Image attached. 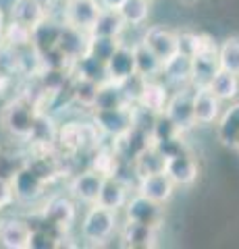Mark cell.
Masks as SVG:
<instances>
[{"label":"cell","instance_id":"ab89813d","mask_svg":"<svg viewBox=\"0 0 239 249\" xmlns=\"http://www.w3.org/2000/svg\"><path fill=\"white\" fill-rule=\"evenodd\" d=\"M4 29H6L4 15H2V11H0V44H2V40H4Z\"/></svg>","mask_w":239,"mask_h":249},{"label":"cell","instance_id":"4316f807","mask_svg":"<svg viewBox=\"0 0 239 249\" xmlns=\"http://www.w3.org/2000/svg\"><path fill=\"white\" fill-rule=\"evenodd\" d=\"M133 173L135 177H146V175H154V173H165V166H166V156L158 150L156 145H150L137 156L133 160Z\"/></svg>","mask_w":239,"mask_h":249},{"label":"cell","instance_id":"3957f363","mask_svg":"<svg viewBox=\"0 0 239 249\" xmlns=\"http://www.w3.org/2000/svg\"><path fill=\"white\" fill-rule=\"evenodd\" d=\"M219 48L221 46L214 44L210 36L202 34L200 48L191 56V85L194 88H208L212 83L214 75L221 71Z\"/></svg>","mask_w":239,"mask_h":249},{"label":"cell","instance_id":"5bb4252c","mask_svg":"<svg viewBox=\"0 0 239 249\" xmlns=\"http://www.w3.org/2000/svg\"><path fill=\"white\" fill-rule=\"evenodd\" d=\"M165 173L173 178V183L177 187H189L198 181L200 168H198V162L194 160V156L189 152H181L166 158Z\"/></svg>","mask_w":239,"mask_h":249},{"label":"cell","instance_id":"e575fe53","mask_svg":"<svg viewBox=\"0 0 239 249\" xmlns=\"http://www.w3.org/2000/svg\"><path fill=\"white\" fill-rule=\"evenodd\" d=\"M119 44H121V37H92L90 36V46L86 54H90V56H94L96 60L106 65V60L114 54Z\"/></svg>","mask_w":239,"mask_h":249},{"label":"cell","instance_id":"8d00e7d4","mask_svg":"<svg viewBox=\"0 0 239 249\" xmlns=\"http://www.w3.org/2000/svg\"><path fill=\"white\" fill-rule=\"evenodd\" d=\"M179 36V54L185 56H194L200 48V40H202V34H194V31H177Z\"/></svg>","mask_w":239,"mask_h":249},{"label":"cell","instance_id":"9a60e30c","mask_svg":"<svg viewBox=\"0 0 239 249\" xmlns=\"http://www.w3.org/2000/svg\"><path fill=\"white\" fill-rule=\"evenodd\" d=\"M142 40L156 52V56L163 62H168L179 54V36H177V31L154 25V27H148Z\"/></svg>","mask_w":239,"mask_h":249},{"label":"cell","instance_id":"74e56055","mask_svg":"<svg viewBox=\"0 0 239 249\" xmlns=\"http://www.w3.org/2000/svg\"><path fill=\"white\" fill-rule=\"evenodd\" d=\"M17 193H15V185L11 178H2L0 177V210H6L15 204Z\"/></svg>","mask_w":239,"mask_h":249},{"label":"cell","instance_id":"4dcf8cb0","mask_svg":"<svg viewBox=\"0 0 239 249\" xmlns=\"http://www.w3.org/2000/svg\"><path fill=\"white\" fill-rule=\"evenodd\" d=\"M2 44L11 46V48H17V50L32 48L34 46V29L21 25V23H17V21H11L9 25H6V29H4Z\"/></svg>","mask_w":239,"mask_h":249},{"label":"cell","instance_id":"603a6c76","mask_svg":"<svg viewBox=\"0 0 239 249\" xmlns=\"http://www.w3.org/2000/svg\"><path fill=\"white\" fill-rule=\"evenodd\" d=\"M11 19L29 29H36L48 19V9H44L37 0H15L11 6Z\"/></svg>","mask_w":239,"mask_h":249},{"label":"cell","instance_id":"484cf974","mask_svg":"<svg viewBox=\"0 0 239 249\" xmlns=\"http://www.w3.org/2000/svg\"><path fill=\"white\" fill-rule=\"evenodd\" d=\"M100 85L102 83L96 81V79H90V77L71 73V96L81 108H90V110H94Z\"/></svg>","mask_w":239,"mask_h":249},{"label":"cell","instance_id":"b9f144b4","mask_svg":"<svg viewBox=\"0 0 239 249\" xmlns=\"http://www.w3.org/2000/svg\"><path fill=\"white\" fill-rule=\"evenodd\" d=\"M65 2H69V0H65Z\"/></svg>","mask_w":239,"mask_h":249},{"label":"cell","instance_id":"ffe728a7","mask_svg":"<svg viewBox=\"0 0 239 249\" xmlns=\"http://www.w3.org/2000/svg\"><path fill=\"white\" fill-rule=\"evenodd\" d=\"M127 29V21L119 9H104L100 11L96 23L90 29L92 37H121Z\"/></svg>","mask_w":239,"mask_h":249},{"label":"cell","instance_id":"d6986e66","mask_svg":"<svg viewBox=\"0 0 239 249\" xmlns=\"http://www.w3.org/2000/svg\"><path fill=\"white\" fill-rule=\"evenodd\" d=\"M13 185H15V193H17V199L21 201H34L37 199L44 193V189L48 187L50 183L44 181V178L36 173L34 168L25 166L21 173L13 178Z\"/></svg>","mask_w":239,"mask_h":249},{"label":"cell","instance_id":"4fadbf2b","mask_svg":"<svg viewBox=\"0 0 239 249\" xmlns=\"http://www.w3.org/2000/svg\"><path fill=\"white\" fill-rule=\"evenodd\" d=\"M175 187L177 185L173 183V178L166 173H154V175H146V177L137 178L135 191L165 206V204L171 201L173 193H175Z\"/></svg>","mask_w":239,"mask_h":249},{"label":"cell","instance_id":"7a4b0ae2","mask_svg":"<svg viewBox=\"0 0 239 249\" xmlns=\"http://www.w3.org/2000/svg\"><path fill=\"white\" fill-rule=\"evenodd\" d=\"M117 227L119 220L114 210H109L100 204H92L81 220V239L88 241L90 245H102L114 235Z\"/></svg>","mask_w":239,"mask_h":249},{"label":"cell","instance_id":"ac0fdd59","mask_svg":"<svg viewBox=\"0 0 239 249\" xmlns=\"http://www.w3.org/2000/svg\"><path fill=\"white\" fill-rule=\"evenodd\" d=\"M156 231L150 224H142L125 218V224L121 227V241L125 247L133 249H150L156 247Z\"/></svg>","mask_w":239,"mask_h":249},{"label":"cell","instance_id":"d6a6232c","mask_svg":"<svg viewBox=\"0 0 239 249\" xmlns=\"http://www.w3.org/2000/svg\"><path fill=\"white\" fill-rule=\"evenodd\" d=\"M119 11L127 25H144L150 15V0H125Z\"/></svg>","mask_w":239,"mask_h":249},{"label":"cell","instance_id":"44dd1931","mask_svg":"<svg viewBox=\"0 0 239 249\" xmlns=\"http://www.w3.org/2000/svg\"><path fill=\"white\" fill-rule=\"evenodd\" d=\"M168 98L171 96H168L166 85H163L158 79H146L135 104H140L142 108H146V110H150L154 114H163L166 110Z\"/></svg>","mask_w":239,"mask_h":249},{"label":"cell","instance_id":"8992f818","mask_svg":"<svg viewBox=\"0 0 239 249\" xmlns=\"http://www.w3.org/2000/svg\"><path fill=\"white\" fill-rule=\"evenodd\" d=\"M194 98H196V88L194 85H181V89L168 98L165 114L171 119L183 133L196 127V110H194Z\"/></svg>","mask_w":239,"mask_h":249},{"label":"cell","instance_id":"83f0119b","mask_svg":"<svg viewBox=\"0 0 239 249\" xmlns=\"http://www.w3.org/2000/svg\"><path fill=\"white\" fill-rule=\"evenodd\" d=\"M129 104H133V102L127 98V93H125V89H123L121 83L104 81L102 85H100L94 110H112V108L129 106Z\"/></svg>","mask_w":239,"mask_h":249},{"label":"cell","instance_id":"7c38bea8","mask_svg":"<svg viewBox=\"0 0 239 249\" xmlns=\"http://www.w3.org/2000/svg\"><path fill=\"white\" fill-rule=\"evenodd\" d=\"M133 75H137L133 46H127L125 42H121L114 54L106 60V77H109V81L123 83L131 79Z\"/></svg>","mask_w":239,"mask_h":249},{"label":"cell","instance_id":"9c48e42d","mask_svg":"<svg viewBox=\"0 0 239 249\" xmlns=\"http://www.w3.org/2000/svg\"><path fill=\"white\" fill-rule=\"evenodd\" d=\"M125 218L142 222V224H150L154 229H160V224L165 220L163 204H158V201H154V199L135 191L125 206Z\"/></svg>","mask_w":239,"mask_h":249},{"label":"cell","instance_id":"1f68e13d","mask_svg":"<svg viewBox=\"0 0 239 249\" xmlns=\"http://www.w3.org/2000/svg\"><path fill=\"white\" fill-rule=\"evenodd\" d=\"M219 62H221V69L239 75V37L237 36L227 37V40L221 44Z\"/></svg>","mask_w":239,"mask_h":249},{"label":"cell","instance_id":"ba28073f","mask_svg":"<svg viewBox=\"0 0 239 249\" xmlns=\"http://www.w3.org/2000/svg\"><path fill=\"white\" fill-rule=\"evenodd\" d=\"M104 175H100L98 170L94 168H88L83 173H77L71 181L67 185V191L75 201L79 204H96L98 197H100V191H102V185H104Z\"/></svg>","mask_w":239,"mask_h":249},{"label":"cell","instance_id":"f1b7e54d","mask_svg":"<svg viewBox=\"0 0 239 249\" xmlns=\"http://www.w3.org/2000/svg\"><path fill=\"white\" fill-rule=\"evenodd\" d=\"M214 96H217L221 102H231V100H235L239 96V79L235 73L231 71H225V69H221V71L214 75L212 83L208 85Z\"/></svg>","mask_w":239,"mask_h":249},{"label":"cell","instance_id":"f35d334b","mask_svg":"<svg viewBox=\"0 0 239 249\" xmlns=\"http://www.w3.org/2000/svg\"><path fill=\"white\" fill-rule=\"evenodd\" d=\"M123 2H125V0H100V4H102L104 9H121Z\"/></svg>","mask_w":239,"mask_h":249},{"label":"cell","instance_id":"d4e9b609","mask_svg":"<svg viewBox=\"0 0 239 249\" xmlns=\"http://www.w3.org/2000/svg\"><path fill=\"white\" fill-rule=\"evenodd\" d=\"M217 135H219V142L225 147L239 150V102L231 104L227 108V112L219 119Z\"/></svg>","mask_w":239,"mask_h":249},{"label":"cell","instance_id":"52a82bcc","mask_svg":"<svg viewBox=\"0 0 239 249\" xmlns=\"http://www.w3.org/2000/svg\"><path fill=\"white\" fill-rule=\"evenodd\" d=\"M92 123L106 137H119L133 127V104L112 108V110H94Z\"/></svg>","mask_w":239,"mask_h":249},{"label":"cell","instance_id":"5b68a950","mask_svg":"<svg viewBox=\"0 0 239 249\" xmlns=\"http://www.w3.org/2000/svg\"><path fill=\"white\" fill-rule=\"evenodd\" d=\"M44 224H48L52 231H56L58 235L65 232L73 227L75 218H77V206L71 196H52L44 204L42 210Z\"/></svg>","mask_w":239,"mask_h":249},{"label":"cell","instance_id":"60d3db41","mask_svg":"<svg viewBox=\"0 0 239 249\" xmlns=\"http://www.w3.org/2000/svg\"><path fill=\"white\" fill-rule=\"evenodd\" d=\"M37 2H40L42 6H44V9H52V6H55V2H56V0H37Z\"/></svg>","mask_w":239,"mask_h":249},{"label":"cell","instance_id":"8fae6325","mask_svg":"<svg viewBox=\"0 0 239 249\" xmlns=\"http://www.w3.org/2000/svg\"><path fill=\"white\" fill-rule=\"evenodd\" d=\"M100 11H102L100 0H69V2H65L63 9V21L90 34Z\"/></svg>","mask_w":239,"mask_h":249},{"label":"cell","instance_id":"277c9868","mask_svg":"<svg viewBox=\"0 0 239 249\" xmlns=\"http://www.w3.org/2000/svg\"><path fill=\"white\" fill-rule=\"evenodd\" d=\"M100 131L94 123L92 124H83V123H65L58 127V135H56V145L67 154H77L83 152L88 145L98 143L100 139Z\"/></svg>","mask_w":239,"mask_h":249},{"label":"cell","instance_id":"30bf717a","mask_svg":"<svg viewBox=\"0 0 239 249\" xmlns=\"http://www.w3.org/2000/svg\"><path fill=\"white\" fill-rule=\"evenodd\" d=\"M34 227L19 218L0 220V247L4 249H29L34 247Z\"/></svg>","mask_w":239,"mask_h":249},{"label":"cell","instance_id":"6da1fadb","mask_svg":"<svg viewBox=\"0 0 239 249\" xmlns=\"http://www.w3.org/2000/svg\"><path fill=\"white\" fill-rule=\"evenodd\" d=\"M40 108L29 96H17L9 100V104L0 112V124L13 139L19 142H32L36 133Z\"/></svg>","mask_w":239,"mask_h":249},{"label":"cell","instance_id":"7402d4cb","mask_svg":"<svg viewBox=\"0 0 239 249\" xmlns=\"http://www.w3.org/2000/svg\"><path fill=\"white\" fill-rule=\"evenodd\" d=\"M194 110L198 124H210L221 119V100L210 88H196Z\"/></svg>","mask_w":239,"mask_h":249},{"label":"cell","instance_id":"f546056e","mask_svg":"<svg viewBox=\"0 0 239 249\" xmlns=\"http://www.w3.org/2000/svg\"><path fill=\"white\" fill-rule=\"evenodd\" d=\"M163 75L173 83H181V85L191 83V58L185 56V54H177L175 58L165 62Z\"/></svg>","mask_w":239,"mask_h":249},{"label":"cell","instance_id":"2e32d148","mask_svg":"<svg viewBox=\"0 0 239 249\" xmlns=\"http://www.w3.org/2000/svg\"><path fill=\"white\" fill-rule=\"evenodd\" d=\"M90 46V34L83 29H77L73 25L63 21L60 27V37H58V50L63 52V56L69 60V65H73L77 58H81L88 52Z\"/></svg>","mask_w":239,"mask_h":249},{"label":"cell","instance_id":"e0dca14e","mask_svg":"<svg viewBox=\"0 0 239 249\" xmlns=\"http://www.w3.org/2000/svg\"><path fill=\"white\" fill-rule=\"evenodd\" d=\"M129 193H131V185L127 181H123L121 177H106L96 204L119 212V210H125L127 201L131 197Z\"/></svg>","mask_w":239,"mask_h":249},{"label":"cell","instance_id":"cb8c5ba5","mask_svg":"<svg viewBox=\"0 0 239 249\" xmlns=\"http://www.w3.org/2000/svg\"><path fill=\"white\" fill-rule=\"evenodd\" d=\"M133 54H135L137 75H142L144 79H156L158 75H163L165 62L156 56V52H154L144 40L133 44Z\"/></svg>","mask_w":239,"mask_h":249},{"label":"cell","instance_id":"d590c367","mask_svg":"<svg viewBox=\"0 0 239 249\" xmlns=\"http://www.w3.org/2000/svg\"><path fill=\"white\" fill-rule=\"evenodd\" d=\"M181 135H183V131L177 127L165 112L156 116V123H154V127H152L154 142H165V139H173V137H181Z\"/></svg>","mask_w":239,"mask_h":249},{"label":"cell","instance_id":"836d02e7","mask_svg":"<svg viewBox=\"0 0 239 249\" xmlns=\"http://www.w3.org/2000/svg\"><path fill=\"white\" fill-rule=\"evenodd\" d=\"M29 164V158L17 152H6L0 150V177L2 178H13L17 177L23 168Z\"/></svg>","mask_w":239,"mask_h":249}]
</instances>
